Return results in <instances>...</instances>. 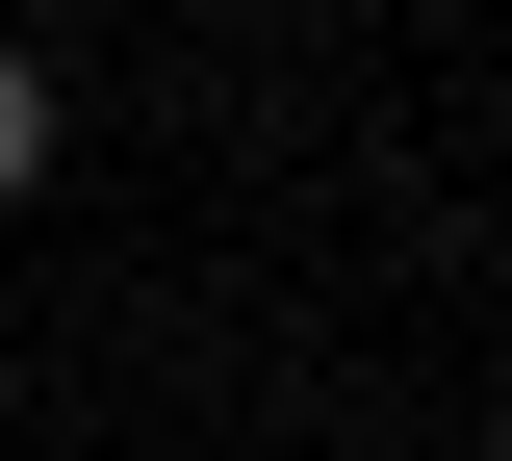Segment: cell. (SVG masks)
<instances>
[{
  "mask_svg": "<svg viewBox=\"0 0 512 461\" xmlns=\"http://www.w3.org/2000/svg\"><path fill=\"white\" fill-rule=\"evenodd\" d=\"M52 180V52H26V26H0V205Z\"/></svg>",
  "mask_w": 512,
  "mask_h": 461,
  "instance_id": "1",
  "label": "cell"
}]
</instances>
